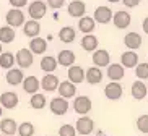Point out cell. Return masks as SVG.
Returning a JSON list of instances; mask_svg holds the SVG:
<instances>
[{
	"mask_svg": "<svg viewBox=\"0 0 148 136\" xmlns=\"http://www.w3.org/2000/svg\"><path fill=\"white\" fill-rule=\"evenodd\" d=\"M67 12H69V15L72 18H82L86 13V5H85V2H82V0H72L69 3Z\"/></svg>",
	"mask_w": 148,
	"mask_h": 136,
	"instance_id": "cell-10",
	"label": "cell"
},
{
	"mask_svg": "<svg viewBox=\"0 0 148 136\" xmlns=\"http://www.w3.org/2000/svg\"><path fill=\"white\" fill-rule=\"evenodd\" d=\"M29 106L36 110H41L46 107V96L44 94H39V92H34L31 94V99H29Z\"/></svg>",
	"mask_w": 148,
	"mask_h": 136,
	"instance_id": "cell-32",
	"label": "cell"
},
{
	"mask_svg": "<svg viewBox=\"0 0 148 136\" xmlns=\"http://www.w3.org/2000/svg\"><path fill=\"white\" fill-rule=\"evenodd\" d=\"M57 58L52 57V55H46V57L41 58V70L46 71V73H52V71H56L57 68Z\"/></svg>",
	"mask_w": 148,
	"mask_h": 136,
	"instance_id": "cell-30",
	"label": "cell"
},
{
	"mask_svg": "<svg viewBox=\"0 0 148 136\" xmlns=\"http://www.w3.org/2000/svg\"><path fill=\"white\" fill-rule=\"evenodd\" d=\"M85 78L90 84H99L103 81V71L98 66H91L85 71Z\"/></svg>",
	"mask_w": 148,
	"mask_h": 136,
	"instance_id": "cell-20",
	"label": "cell"
},
{
	"mask_svg": "<svg viewBox=\"0 0 148 136\" xmlns=\"http://www.w3.org/2000/svg\"><path fill=\"white\" fill-rule=\"evenodd\" d=\"M122 86L117 81H111L109 84H106L104 88V96L108 97L109 101H119L122 97Z\"/></svg>",
	"mask_w": 148,
	"mask_h": 136,
	"instance_id": "cell-9",
	"label": "cell"
},
{
	"mask_svg": "<svg viewBox=\"0 0 148 136\" xmlns=\"http://www.w3.org/2000/svg\"><path fill=\"white\" fill-rule=\"evenodd\" d=\"M130 92H132V97H134V99H137V101H142V99H145V96H147V92H148L147 84H145L143 81H138V79H137V81L132 84Z\"/></svg>",
	"mask_w": 148,
	"mask_h": 136,
	"instance_id": "cell-24",
	"label": "cell"
},
{
	"mask_svg": "<svg viewBox=\"0 0 148 136\" xmlns=\"http://www.w3.org/2000/svg\"><path fill=\"white\" fill-rule=\"evenodd\" d=\"M41 83V88L44 89L46 92H52V91H57V86H59V78L52 73H47L42 79L39 81Z\"/></svg>",
	"mask_w": 148,
	"mask_h": 136,
	"instance_id": "cell-16",
	"label": "cell"
},
{
	"mask_svg": "<svg viewBox=\"0 0 148 136\" xmlns=\"http://www.w3.org/2000/svg\"><path fill=\"white\" fill-rule=\"evenodd\" d=\"M147 94H148V92H147Z\"/></svg>",
	"mask_w": 148,
	"mask_h": 136,
	"instance_id": "cell-47",
	"label": "cell"
},
{
	"mask_svg": "<svg viewBox=\"0 0 148 136\" xmlns=\"http://www.w3.org/2000/svg\"><path fill=\"white\" fill-rule=\"evenodd\" d=\"M64 3H65V0H47V5L51 7V8H54V10L62 8Z\"/></svg>",
	"mask_w": 148,
	"mask_h": 136,
	"instance_id": "cell-38",
	"label": "cell"
},
{
	"mask_svg": "<svg viewBox=\"0 0 148 136\" xmlns=\"http://www.w3.org/2000/svg\"><path fill=\"white\" fill-rule=\"evenodd\" d=\"M121 65L125 66V68H135L137 63H138V55L135 53V50H129V52H124L121 55Z\"/></svg>",
	"mask_w": 148,
	"mask_h": 136,
	"instance_id": "cell-22",
	"label": "cell"
},
{
	"mask_svg": "<svg viewBox=\"0 0 148 136\" xmlns=\"http://www.w3.org/2000/svg\"><path fill=\"white\" fill-rule=\"evenodd\" d=\"M124 44L130 49V50H137L142 45V36L138 32H129L124 37Z\"/></svg>",
	"mask_w": 148,
	"mask_h": 136,
	"instance_id": "cell-27",
	"label": "cell"
},
{
	"mask_svg": "<svg viewBox=\"0 0 148 136\" xmlns=\"http://www.w3.org/2000/svg\"><path fill=\"white\" fill-rule=\"evenodd\" d=\"M75 130H77V133H80V135H83V136L91 135L93 130H95V122H93L90 117L83 115V117H80V118L77 120V123H75Z\"/></svg>",
	"mask_w": 148,
	"mask_h": 136,
	"instance_id": "cell-3",
	"label": "cell"
},
{
	"mask_svg": "<svg viewBox=\"0 0 148 136\" xmlns=\"http://www.w3.org/2000/svg\"><path fill=\"white\" fill-rule=\"evenodd\" d=\"M23 32H25V36H28V37H36V36H39V32H41L39 21H36V20L25 21V24H23Z\"/></svg>",
	"mask_w": 148,
	"mask_h": 136,
	"instance_id": "cell-21",
	"label": "cell"
},
{
	"mask_svg": "<svg viewBox=\"0 0 148 136\" xmlns=\"http://www.w3.org/2000/svg\"><path fill=\"white\" fill-rule=\"evenodd\" d=\"M34 125L31 122H23L21 125H18V130H16V133L20 136H33L34 135Z\"/></svg>",
	"mask_w": 148,
	"mask_h": 136,
	"instance_id": "cell-34",
	"label": "cell"
},
{
	"mask_svg": "<svg viewBox=\"0 0 148 136\" xmlns=\"http://www.w3.org/2000/svg\"><path fill=\"white\" fill-rule=\"evenodd\" d=\"M2 136H5V135H2Z\"/></svg>",
	"mask_w": 148,
	"mask_h": 136,
	"instance_id": "cell-46",
	"label": "cell"
},
{
	"mask_svg": "<svg viewBox=\"0 0 148 136\" xmlns=\"http://www.w3.org/2000/svg\"><path fill=\"white\" fill-rule=\"evenodd\" d=\"M142 28H143V32H145V34H148V16L143 20V24H142Z\"/></svg>",
	"mask_w": 148,
	"mask_h": 136,
	"instance_id": "cell-41",
	"label": "cell"
},
{
	"mask_svg": "<svg viewBox=\"0 0 148 136\" xmlns=\"http://www.w3.org/2000/svg\"><path fill=\"white\" fill-rule=\"evenodd\" d=\"M59 136H77V130L72 125H62L59 128Z\"/></svg>",
	"mask_w": 148,
	"mask_h": 136,
	"instance_id": "cell-36",
	"label": "cell"
},
{
	"mask_svg": "<svg viewBox=\"0 0 148 136\" xmlns=\"http://www.w3.org/2000/svg\"><path fill=\"white\" fill-rule=\"evenodd\" d=\"M98 136H106V135H101V133H98Z\"/></svg>",
	"mask_w": 148,
	"mask_h": 136,
	"instance_id": "cell-45",
	"label": "cell"
},
{
	"mask_svg": "<svg viewBox=\"0 0 148 136\" xmlns=\"http://www.w3.org/2000/svg\"><path fill=\"white\" fill-rule=\"evenodd\" d=\"M135 75L138 79H148V63H137Z\"/></svg>",
	"mask_w": 148,
	"mask_h": 136,
	"instance_id": "cell-35",
	"label": "cell"
},
{
	"mask_svg": "<svg viewBox=\"0 0 148 136\" xmlns=\"http://www.w3.org/2000/svg\"><path fill=\"white\" fill-rule=\"evenodd\" d=\"M18 130V125L13 118H3L0 122V131L5 136H13Z\"/></svg>",
	"mask_w": 148,
	"mask_h": 136,
	"instance_id": "cell-25",
	"label": "cell"
},
{
	"mask_svg": "<svg viewBox=\"0 0 148 136\" xmlns=\"http://www.w3.org/2000/svg\"><path fill=\"white\" fill-rule=\"evenodd\" d=\"M124 73H125V70H124V66L119 65V63H109L108 65V71H106V75H108V78L111 79V81H119V79L124 78Z\"/></svg>",
	"mask_w": 148,
	"mask_h": 136,
	"instance_id": "cell-18",
	"label": "cell"
},
{
	"mask_svg": "<svg viewBox=\"0 0 148 136\" xmlns=\"http://www.w3.org/2000/svg\"><path fill=\"white\" fill-rule=\"evenodd\" d=\"M93 20H95L96 23H101V24H108V23L112 20V10L108 8V7H98V8L95 10Z\"/></svg>",
	"mask_w": 148,
	"mask_h": 136,
	"instance_id": "cell-11",
	"label": "cell"
},
{
	"mask_svg": "<svg viewBox=\"0 0 148 136\" xmlns=\"http://www.w3.org/2000/svg\"><path fill=\"white\" fill-rule=\"evenodd\" d=\"M29 50L34 53V55H42V53L47 50V42H46V39L39 37V36L31 37V41H29Z\"/></svg>",
	"mask_w": 148,
	"mask_h": 136,
	"instance_id": "cell-15",
	"label": "cell"
},
{
	"mask_svg": "<svg viewBox=\"0 0 148 136\" xmlns=\"http://www.w3.org/2000/svg\"><path fill=\"white\" fill-rule=\"evenodd\" d=\"M15 41V29L12 26H2L0 28V42L2 44H10Z\"/></svg>",
	"mask_w": 148,
	"mask_h": 136,
	"instance_id": "cell-31",
	"label": "cell"
},
{
	"mask_svg": "<svg viewBox=\"0 0 148 136\" xmlns=\"http://www.w3.org/2000/svg\"><path fill=\"white\" fill-rule=\"evenodd\" d=\"M28 13H29L31 20H36V21H39L46 16L47 13V5L44 3L42 0H34V2H31L29 7H28Z\"/></svg>",
	"mask_w": 148,
	"mask_h": 136,
	"instance_id": "cell-1",
	"label": "cell"
},
{
	"mask_svg": "<svg viewBox=\"0 0 148 136\" xmlns=\"http://www.w3.org/2000/svg\"><path fill=\"white\" fill-rule=\"evenodd\" d=\"M15 63H18L20 68H29L33 65V52L29 49H20L15 53Z\"/></svg>",
	"mask_w": 148,
	"mask_h": 136,
	"instance_id": "cell-2",
	"label": "cell"
},
{
	"mask_svg": "<svg viewBox=\"0 0 148 136\" xmlns=\"http://www.w3.org/2000/svg\"><path fill=\"white\" fill-rule=\"evenodd\" d=\"M57 63L60 66H72L75 63V53L72 52V50H69V49H64V50H60V52L57 53Z\"/></svg>",
	"mask_w": 148,
	"mask_h": 136,
	"instance_id": "cell-17",
	"label": "cell"
},
{
	"mask_svg": "<svg viewBox=\"0 0 148 136\" xmlns=\"http://www.w3.org/2000/svg\"><path fill=\"white\" fill-rule=\"evenodd\" d=\"M108 2H111V3H117V2H121V0H108Z\"/></svg>",
	"mask_w": 148,
	"mask_h": 136,
	"instance_id": "cell-42",
	"label": "cell"
},
{
	"mask_svg": "<svg viewBox=\"0 0 148 136\" xmlns=\"http://www.w3.org/2000/svg\"><path fill=\"white\" fill-rule=\"evenodd\" d=\"M21 83H23L25 92H28V94H34V92H38L41 88L39 79L36 78V76H26V78H23Z\"/></svg>",
	"mask_w": 148,
	"mask_h": 136,
	"instance_id": "cell-19",
	"label": "cell"
},
{
	"mask_svg": "<svg viewBox=\"0 0 148 136\" xmlns=\"http://www.w3.org/2000/svg\"><path fill=\"white\" fill-rule=\"evenodd\" d=\"M121 2L125 5V7H129V8H134V7H137V5H140L142 0H121Z\"/></svg>",
	"mask_w": 148,
	"mask_h": 136,
	"instance_id": "cell-40",
	"label": "cell"
},
{
	"mask_svg": "<svg viewBox=\"0 0 148 136\" xmlns=\"http://www.w3.org/2000/svg\"><path fill=\"white\" fill-rule=\"evenodd\" d=\"M75 37H77V31H75L72 26H64L60 31H59V39H60L64 44L73 42Z\"/></svg>",
	"mask_w": 148,
	"mask_h": 136,
	"instance_id": "cell-28",
	"label": "cell"
},
{
	"mask_svg": "<svg viewBox=\"0 0 148 136\" xmlns=\"http://www.w3.org/2000/svg\"><path fill=\"white\" fill-rule=\"evenodd\" d=\"M2 50H3V47H2V42H0V53H2Z\"/></svg>",
	"mask_w": 148,
	"mask_h": 136,
	"instance_id": "cell-44",
	"label": "cell"
},
{
	"mask_svg": "<svg viewBox=\"0 0 148 136\" xmlns=\"http://www.w3.org/2000/svg\"><path fill=\"white\" fill-rule=\"evenodd\" d=\"M2 114H3V107L0 106V117H2Z\"/></svg>",
	"mask_w": 148,
	"mask_h": 136,
	"instance_id": "cell-43",
	"label": "cell"
},
{
	"mask_svg": "<svg viewBox=\"0 0 148 136\" xmlns=\"http://www.w3.org/2000/svg\"><path fill=\"white\" fill-rule=\"evenodd\" d=\"M18 102H20L18 94L13 91H7L0 94V106L3 109H15L18 106Z\"/></svg>",
	"mask_w": 148,
	"mask_h": 136,
	"instance_id": "cell-8",
	"label": "cell"
},
{
	"mask_svg": "<svg viewBox=\"0 0 148 136\" xmlns=\"http://www.w3.org/2000/svg\"><path fill=\"white\" fill-rule=\"evenodd\" d=\"M67 76H69V81H72L73 84H80L85 81V70L78 65H72L69 66Z\"/></svg>",
	"mask_w": 148,
	"mask_h": 136,
	"instance_id": "cell-14",
	"label": "cell"
},
{
	"mask_svg": "<svg viewBox=\"0 0 148 136\" xmlns=\"http://www.w3.org/2000/svg\"><path fill=\"white\" fill-rule=\"evenodd\" d=\"M93 104H91V99L88 96H78L77 99L73 101V110L80 115H86L90 110H91Z\"/></svg>",
	"mask_w": 148,
	"mask_h": 136,
	"instance_id": "cell-6",
	"label": "cell"
},
{
	"mask_svg": "<svg viewBox=\"0 0 148 136\" xmlns=\"http://www.w3.org/2000/svg\"><path fill=\"white\" fill-rule=\"evenodd\" d=\"M5 20H7V24L12 28H18L21 26V24H25V13H23L20 8H12L8 10V13H7V16H5Z\"/></svg>",
	"mask_w": 148,
	"mask_h": 136,
	"instance_id": "cell-5",
	"label": "cell"
},
{
	"mask_svg": "<svg viewBox=\"0 0 148 136\" xmlns=\"http://www.w3.org/2000/svg\"><path fill=\"white\" fill-rule=\"evenodd\" d=\"M137 128L142 133H148V115H142L137 120Z\"/></svg>",
	"mask_w": 148,
	"mask_h": 136,
	"instance_id": "cell-37",
	"label": "cell"
},
{
	"mask_svg": "<svg viewBox=\"0 0 148 136\" xmlns=\"http://www.w3.org/2000/svg\"><path fill=\"white\" fill-rule=\"evenodd\" d=\"M49 109H51V112H52L54 115H65L67 112H69V101L59 96V97H56V99L51 101Z\"/></svg>",
	"mask_w": 148,
	"mask_h": 136,
	"instance_id": "cell-7",
	"label": "cell"
},
{
	"mask_svg": "<svg viewBox=\"0 0 148 136\" xmlns=\"http://www.w3.org/2000/svg\"><path fill=\"white\" fill-rule=\"evenodd\" d=\"M8 2L13 8H23V7L28 3V0H8Z\"/></svg>",
	"mask_w": 148,
	"mask_h": 136,
	"instance_id": "cell-39",
	"label": "cell"
},
{
	"mask_svg": "<svg viewBox=\"0 0 148 136\" xmlns=\"http://www.w3.org/2000/svg\"><path fill=\"white\" fill-rule=\"evenodd\" d=\"M23 78H25V75H23V70H21V68H10L8 73H7V76H5L7 83L12 84V86L21 84Z\"/></svg>",
	"mask_w": 148,
	"mask_h": 136,
	"instance_id": "cell-23",
	"label": "cell"
},
{
	"mask_svg": "<svg viewBox=\"0 0 148 136\" xmlns=\"http://www.w3.org/2000/svg\"><path fill=\"white\" fill-rule=\"evenodd\" d=\"M93 63L98 68H103V66H108L111 63V57H109V52L104 49H98L93 52Z\"/></svg>",
	"mask_w": 148,
	"mask_h": 136,
	"instance_id": "cell-12",
	"label": "cell"
},
{
	"mask_svg": "<svg viewBox=\"0 0 148 136\" xmlns=\"http://www.w3.org/2000/svg\"><path fill=\"white\" fill-rule=\"evenodd\" d=\"M15 65V55L12 52H2L0 53V68L10 70Z\"/></svg>",
	"mask_w": 148,
	"mask_h": 136,
	"instance_id": "cell-33",
	"label": "cell"
},
{
	"mask_svg": "<svg viewBox=\"0 0 148 136\" xmlns=\"http://www.w3.org/2000/svg\"><path fill=\"white\" fill-rule=\"evenodd\" d=\"M112 23L117 29H125V28L130 26L132 16H130L129 12H125V10H119V12H116V13L112 15Z\"/></svg>",
	"mask_w": 148,
	"mask_h": 136,
	"instance_id": "cell-4",
	"label": "cell"
},
{
	"mask_svg": "<svg viewBox=\"0 0 148 136\" xmlns=\"http://www.w3.org/2000/svg\"><path fill=\"white\" fill-rule=\"evenodd\" d=\"M57 91L60 94V97L64 99H70L77 94V86H75L72 81H60L59 86H57Z\"/></svg>",
	"mask_w": 148,
	"mask_h": 136,
	"instance_id": "cell-13",
	"label": "cell"
},
{
	"mask_svg": "<svg viewBox=\"0 0 148 136\" xmlns=\"http://www.w3.org/2000/svg\"><path fill=\"white\" fill-rule=\"evenodd\" d=\"M98 47V37L95 34H85L82 39V49L86 52H95Z\"/></svg>",
	"mask_w": 148,
	"mask_h": 136,
	"instance_id": "cell-29",
	"label": "cell"
},
{
	"mask_svg": "<svg viewBox=\"0 0 148 136\" xmlns=\"http://www.w3.org/2000/svg\"><path fill=\"white\" fill-rule=\"evenodd\" d=\"M96 21L93 20V16H82L78 21V29L82 31L83 34H91L95 31Z\"/></svg>",
	"mask_w": 148,
	"mask_h": 136,
	"instance_id": "cell-26",
	"label": "cell"
}]
</instances>
